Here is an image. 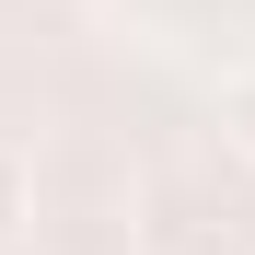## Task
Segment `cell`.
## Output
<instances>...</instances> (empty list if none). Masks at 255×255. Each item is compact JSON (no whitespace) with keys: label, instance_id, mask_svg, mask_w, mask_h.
<instances>
[{"label":"cell","instance_id":"obj_2","mask_svg":"<svg viewBox=\"0 0 255 255\" xmlns=\"http://www.w3.org/2000/svg\"><path fill=\"white\" fill-rule=\"evenodd\" d=\"M221 139H232V151L255 162V70H244V81H232V93H221Z\"/></svg>","mask_w":255,"mask_h":255},{"label":"cell","instance_id":"obj_1","mask_svg":"<svg viewBox=\"0 0 255 255\" xmlns=\"http://www.w3.org/2000/svg\"><path fill=\"white\" fill-rule=\"evenodd\" d=\"M23 221H35V162H23L12 139H0V244H12Z\"/></svg>","mask_w":255,"mask_h":255}]
</instances>
